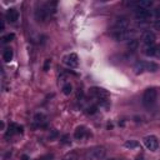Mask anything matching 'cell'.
I'll use <instances>...</instances> for the list:
<instances>
[{"label": "cell", "instance_id": "obj_1", "mask_svg": "<svg viewBox=\"0 0 160 160\" xmlns=\"http://www.w3.org/2000/svg\"><path fill=\"white\" fill-rule=\"evenodd\" d=\"M106 155V149L103 146H97L85 153V160H103Z\"/></svg>", "mask_w": 160, "mask_h": 160}, {"label": "cell", "instance_id": "obj_2", "mask_svg": "<svg viewBox=\"0 0 160 160\" xmlns=\"http://www.w3.org/2000/svg\"><path fill=\"white\" fill-rule=\"evenodd\" d=\"M158 92L155 88H148L143 94V104L145 106H151L156 103Z\"/></svg>", "mask_w": 160, "mask_h": 160}, {"label": "cell", "instance_id": "obj_3", "mask_svg": "<svg viewBox=\"0 0 160 160\" xmlns=\"http://www.w3.org/2000/svg\"><path fill=\"white\" fill-rule=\"evenodd\" d=\"M135 35H136L135 30L126 29V30H121V31H114L113 38L116 41H130L133 39H135Z\"/></svg>", "mask_w": 160, "mask_h": 160}, {"label": "cell", "instance_id": "obj_4", "mask_svg": "<svg viewBox=\"0 0 160 160\" xmlns=\"http://www.w3.org/2000/svg\"><path fill=\"white\" fill-rule=\"evenodd\" d=\"M89 94L95 99V100H103V99H109V93L105 89L99 88V86H93L89 89Z\"/></svg>", "mask_w": 160, "mask_h": 160}, {"label": "cell", "instance_id": "obj_5", "mask_svg": "<svg viewBox=\"0 0 160 160\" xmlns=\"http://www.w3.org/2000/svg\"><path fill=\"white\" fill-rule=\"evenodd\" d=\"M144 144H145V146L150 151H156L159 149V140H158V138L154 136V135L146 136L145 139H144Z\"/></svg>", "mask_w": 160, "mask_h": 160}, {"label": "cell", "instance_id": "obj_6", "mask_svg": "<svg viewBox=\"0 0 160 160\" xmlns=\"http://www.w3.org/2000/svg\"><path fill=\"white\" fill-rule=\"evenodd\" d=\"M134 15H135L136 20L145 21V20L150 19L153 17V12H151V10H149V9H135Z\"/></svg>", "mask_w": 160, "mask_h": 160}, {"label": "cell", "instance_id": "obj_7", "mask_svg": "<svg viewBox=\"0 0 160 160\" xmlns=\"http://www.w3.org/2000/svg\"><path fill=\"white\" fill-rule=\"evenodd\" d=\"M113 28H114V31L126 30L128 28H129V20H128L126 18H124V17H120L118 19H115Z\"/></svg>", "mask_w": 160, "mask_h": 160}, {"label": "cell", "instance_id": "obj_8", "mask_svg": "<svg viewBox=\"0 0 160 160\" xmlns=\"http://www.w3.org/2000/svg\"><path fill=\"white\" fill-rule=\"evenodd\" d=\"M143 44L144 46H148V45H155V40H156V36L153 31H145L143 34Z\"/></svg>", "mask_w": 160, "mask_h": 160}, {"label": "cell", "instance_id": "obj_9", "mask_svg": "<svg viewBox=\"0 0 160 160\" xmlns=\"http://www.w3.org/2000/svg\"><path fill=\"white\" fill-rule=\"evenodd\" d=\"M64 63H65L69 68H76L79 65V58L75 53H70L68 56L64 58Z\"/></svg>", "mask_w": 160, "mask_h": 160}, {"label": "cell", "instance_id": "obj_10", "mask_svg": "<svg viewBox=\"0 0 160 160\" xmlns=\"http://www.w3.org/2000/svg\"><path fill=\"white\" fill-rule=\"evenodd\" d=\"M35 18L38 21H46L48 18H49V10H48L46 8H39L38 10L35 12Z\"/></svg>", "mask_w": 160, "mask_h": 160}, {"label": "cell", "instance_id": "obj_11", "mask_svg": "<svg viewBox=\"0 0 160 160\" xmlns=\"http://www.w3.org/2000/svg\"><path fill=\"white\" fill-rule=\"evenodd\" d=\"M34 124L38 126H45L46 125V115L44 113H36L34 115Z\"/></svg>", "mask_w": 160, "mask_h": 160}, {"label": "cell", "instance_id": "obj_12", "mask_svg": "<svg viewBox=\"0 0 160 160\" xmlns=\"http://www.w3.org/2000/svg\"><path fill=\"white\" fill-rule=\"evenodd\" d=\"M6 19L10 21V23H17L19 20V12L17 9H8L6 12Z\"/></svg>", "mask_w": 160, "mask_h": 160}, {"label": "cell", "instance_id": "obj_13", "mask_svg": "<svg viewBox=\"0 0 160 160\" xmlns=\"http://www.w3.org/2000/svg\"><path fill=\"white\" fill-rule=\"evenodd\" d=\"M85 135H86V128L83 126V125H80L78 126L75 131H74V138H75L76 140H81L85 138Z\"/></svg>", "mask_w": 160, "mask_h": 160}, {"label": "cell", "instance_id": "obj_14", "mask_svg": "<svg viewBox=\"0 0 160 160\" xmlns=\"http://www.w3.org/2000/svg\"><path fill=\"white\" fill-rule=\"evenodd\" d=\"M144 71H146V63H144V61L136 63L135 66H134V73L136 74V75H140V74H143Z\"/></svg>", "mask_w": 160, "mask_h": 160}, {"label": "cell", "instance_id": "obj_15", "mask_svg": "<svg viewBox=\"0 0 160 160\" xmlns=\"http://www.w3.org/2000/svg\"><path fill=\"white\" fill-rule=\"evenodd\" d=\"M13 56H14V51L13 49H10V48H6V49L4 50L3 53V60L5 63H10L13 60Z\"/></svg>", "mask_w": 160, "mask_h": 160}, {"label": "cell", "instance_id": "obj_16", "mask_svg": "<svg viewBox=\"0 0 160 160\" xmlns=\"http://www.w3.org/2000/svg\"><path fill=\"white\" fill-rule=\"evenodd\" d=\"M143 53H144V54H145L146 56H155L156 46H155V45H148V46H144V48H143Z\"/></svg>", "mask_w": 160, "mask_h": 160}, {"label": "cell", "instance_id": "obj_17", "mask_svg": "<svg viewBox=\"0 0 160 160\" xmlns=\"http://www.w3.org/2000/svg\"><path fill=\"white\" fill-rule=\"evenodd\" d=\"M14 134H18V125L14 124V123H12V124L9 125L8 128V131H6V138L9 136H13Z\"/></svg>", "mask_w": 160, "mask_h": 160}, {"label": "cell", "instance_id": "obj_18", "mask_svg": "<svg viewBox=\"0 0 160 160\" xmlns=\"http://www.w3.org/2000/svg\"><path fill=\"white\" fill-rule=\"evenodd\" d=\"M159 70V65L156 63L154 61H150V63H146V71L149 73H155Z\"/></svg>", "mask_w": 160, "mask_h": 160}, {"label": "cell", "instance_id": "obj_19", "mask_svg": "<svg viewBox=\"0 0 160 160\" xmlns=\"http://www.w3.org/2000/svg\"><path fill=\"white\" fill-rule=\"evenodd\" d=\"M138 48H139V40L133 39V40H130L129 43H128V49H129L130 51L138 50Z\"/></svg>", "mask_w": 160, "mask_h": 160}, {"label": "cell", "instance_id": "obj_20", "mask_svg": "<svg viewBox=\"0 0 160 160\" xmlns=\"http://www.w3.org/2000/svg\"><path fill=\"white\" fill-rule=\"evenodd\" d=\"M63 93H64V95H70L73 93V86L70 83H66L63 85Z\"/></svg>", "mask_w": 160, "mask_h": 160}, {"label": "cell", "instance_id": "obj_21", "mask_svg": "<svg viewBox=\"0 0 160 160\" xmlns=\"http://www.w3.org/2000/svg\"><path fill=\"white\" fill-rule=\"evenodd\" d=\"M124 145H125V148H128V149H135V148L139 146V143L135 141V140H128V141H125Z\"/></svg>", "mask_w": 160, "mask_h": 160}, {"label": "cell", "instance_id": "obj_22", "mask_svg": "<svg viewBox=\"0 0 160 160\" xmlns=\"http://www.w3.org/2000/svg\"><path fill=\"white\" fill-rule=\"evenodd\" d=\"M15 39V35L12 33V34H6L5 36H3L1 38V41L4 43V44H6V43H10V41H13Z\"/></svg>", "mask_w": 160, "mask_h": 160}, {"label": "cell", "instance_id": "obj_23", "mask_svg": "<svg viewBox=\"0 0 160 160\" xmlns=\"http://www.w3.org/2000/svg\"><path fill=\"white\" fill-rule=\"evenodd\" d=\"M98 111V108H97V105H92V106H88V109H86V114L89 115H94L95 113Z\"/></svg>", "mask_w": 160, "mask_h": 160}, {"label": "cell", "instance_id": "obj_24", "mask_svg": "<svg viewBox=\"0 0 160 160\" xmlns=\"http://www.w3.org/2000/svg\"><path fill=\"white\" fill-rule=\"evenodd\" d=\"M58 135H59V131H58L56 129H53L50 130V134H49V140H55Z\"/></svg>", "mask_w": 160, "mask_h": 160}, {"label": "cell", "instance_id": "obj_25", "mask_svg": "<svg viewBox=\"0 0 160 160\" xmlns=\"http://www.w3.org/2000/svg\"><path fill=\"white\" fill-rule=\"evenodd\" d=\"M60 141H61L63 144H70V136H69L68 134L63 135V136H61V139H60Z\"/></svg>", "mask_w": 160, "mask_h": 160}, {"label": "cell", "instance_id": "obj_26", "mask_svg": "<svg viewBox=\"0 0 160 160\" xmlns=\"http://www.w3.org/2000/svg\"><path fill=\"white\" fill-rule=\"evenodd\" d=\"M50 65H51L50 59H46V60H45V63H44V70H45V71H46V70H49Z\"/></svg>", "mask_w": 160, "mask_h": 160}, {"label": "cell", "instance_id": "obj_27", "mask_svg": "<svg viewBox=\"0 0 160 160\" xmlns=\"http://www.w3.org/2000/svg\"><path fill=\"white\" fill-rule=\"evenodd\" d=\"M76 97H78V99H81L83 100V97H84V94H83V92L79 89V92H78V94H76Z\"/></svg>", "mask_w": 160, "mask_h": 160}, {"label": "cell", "instance_id": "obj_28", "mask_svg": "<svg viewBox=\"0 0 160 160\" xmlns=\"http://www.w3.org/2000/svg\"><path fill=\"white\" fill-rule=\"evenodd\" d=\"M154 26H155L158 30H160V20H156L155 23H154Z\"/></svg>", "mask_w": 160, "mask_h": 160}, {"label": "cell", "instance_id": "obj_29", "mask_svg": "<svg viewBox=\"0 0 160 160\" xmlns=\"http://www.w3.org/2000/svg\"><path fill=\"white\" fill-rule=\"evenodd\" d=\"M155 56L160 58V45H159V46H156V53H155Z\"/></svg>", "mask_w": 160, "mask_h": 160}, {"label": "cell", "instance_id": "obj_30", "mask_svg": "<svg viewBox=\"0 0 160 160\" xmlns=\"http://www.w3.org/2000/svg\"><path fill=\"white\" fill-rule=\"evenodd\" d=\"M34 160H48V156H43V158H38V159H34Z\"/></svg>", "mask_w": 160, "mask_h": 160}, {"label": "cell", "instance_id": "obj_31", "mask_svg": "<svg viewBox=\"0 0 160 160\" xmlns=\"http://www.w3.org/2000/svg\"><path fill=\"white\" fill-rule=\"evenodd\" d=\"M21 160H29V156L28 155H23L21 156Z\"/></svg>", "mask_w": 160, "mask_h": 160}, {"label": "cell", "instance_id": "obj_32", "mask_svg": "<svg viewBox=\"0 0 160 160\" xmlns=\"http://www.w3.org/2000/svg\"><path fill=\"white\" fill-rule=\"evenodd\" d=\"M4 28H5V25H4V21L1 20V26H0V29H1V30H4Z\"/></svg>", "mask_w": 160, "mask_h": 160}, {"label": "cell", "instance_id": "obj_33", "mask_svg": "<svg viewBox=\"0 0 160 160\" xmlns=\"http://www.w3.org/2000/svg\"><path fill=\"white\" fill-rule=\"evenodd\" d=\"M136 160H144V158H141V156H139V158H136Z\"/></svg>", "mask_w": 160, "mask_h": 160}, {"label": "cell", "instance_id": "obj_34", "mask_svg": "<svg viewBox=\"0 0 160 160\" xmlns=\"http://www.w3.org/2000/svg\"><path fill=\"white\" fill-rule=\"evenodd\" d=\"M64 160H69V159H64Z\"/></svg>", "mask_w": 160, "mask_h": 160}]
</instances>
